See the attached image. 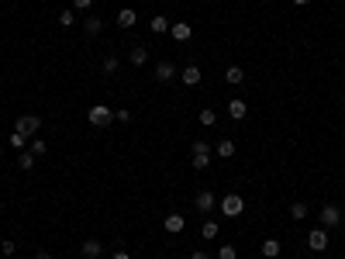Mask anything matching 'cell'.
<instances>
[{"label": "cell", "instance_id": "6da1fadb", "mask_svg": "<svg viewBox=\"0 0 345 259\" xmlns=\"http://www.w3.org/2000/svg\"><path fill=\"white\" fill-rule=\"evenodd\" d=\"M190 149H193V159H190L193 169H207V166H211V145H207L204 139H197Z\"/></svg>", "mask_w": 345, "mask_h": 259}, {"label": "cell", "instance_id": "7a4b0ae2", "mask_svg": "<svg viewBox=\"0 0 345 259\" xmlns=\"http://www.w3.org/2000/svg\"><path fill=\"white\" fill-rule=\"evenodd\" d=\"M111 121H114V111H111L107 104H94V107H90V124H94V128H107Z\"/></svg>", "mask_w": 345, "mask_h": 259}, {"label": "cell", "instance_id": "3957f363", "mask_svg": "<svg viewBox=\"0 0 345 259\" xmlns=\"http://www.w3.org/2000/svg\"><path fill=\"white\" fill-rule=\"evenodd\" d=\"M41 128V121L38 114H21L18 124H14V132H21V135H28V139H35V132Z\"/></svg>", "mask_w": 345, "mask_h": 259}, {"label": "cell", "instance_id": "277c9868", "mask_svg": "<svg viewBox=\"0 0 345 259\" xmlns=\"http://www.w3.org/2000/svg\"><path fill=\"white\" fill-rule=\"evenodd\" d=\"M242 207H245V200L238 197V194H228V197H221V211H225L228 218H238V214H242Z\"/></svg>", "mask_w": 345, "mask_h": 259}, {"label": "cell", "instance_id": "5b68a950", "mask_svg": "<svg viewBox=\"0 0 345 259\" xmlns=\"http://www.w3.org/2000/svg\"><path fill=\"white\" fill-rule=\"evenodd\" d=\"M321 225H325V228H335V225H342V211H338L335 204H325V207H321Z\"/></svg>", "mask_w": 345, "mask_h": 259}, {"label": "cell", "instance_id": "8992f818", "mask_svg": "<svg viewBox=\"0 0 345 259\" xmlns=\"http://www.w3.org/2000/svg\"><path fill=\"white\" fill-rule=\"evenodd\" d=\"M307 245H311L314 252H325V249H328V232H325V228H314V232L307 235Z\"/></svg>", "mask_w": 345, "mask_h": 259}, {"label": "cell", "instance_id": "52a82bcc", "mask_svg": "<svg viewBox=\"0 0 345 259\" xmlns=\"http://www.w3.org/2000/svg\"><path fill=\"white\" fill-rule=\"evenodd\" d=\"M193 204H197V211H204V214H207V211H214V204H218V200H214V194H211V190H200Z\"/></svg>", "mask_w": 345, "mask_h": 259}, {"label": "cell", "instance_id": "ba28073f", "mask_svg": "<svg viewBox=\"0 0 345 259\" xmlns=\"http://www.w3.org/2000/svg\"><path fill=\"white\" fill-rule=\"evenodd\" d=\"M172 76H176V69H172V62H169V59H162L159 66H155V80H159V83H169Z\"/></svg>", "mask_w": 345, "mask_h": 259}, {"label": "cell", "instance_id": "9c48e42d", "mask_svg": "<svg viewBox=\"0 0 345 259\" xmlns=\"http://www.w3.org/2000/svg\"><path fill=\"white\" fill-rule=\"evenodd\" d=\"M169 28H172V38H176V41H190L193 28L187 24V21H176V24H169Z\"/></svg>", "mask_w": 345, "mask_h": 259}, {"label": "cell", "instance_id": "30bf717a", "mask_svg": "<svg viewBox=\"0 0 345 259\" xmlns=\"http://www.w3.org/2000/svg\"><path fill=\"white\" fill-rule=\"evenodd\" d=\"M79 252H83L87 259H97L100 252H104V245H100L97 239H90V242H83V245H79Z\"/></svg>", "mask_w": 345, "mask_h": 259}, {"label": "cell", "instance_id": "8fae6325", "mask_svg": "<svg viewBox=\"0 0 345 259\" xmlns=\"http://www.w3.org/2000/svg\"><path fill=\"white\" fill-rule=\"evenodd\" d=\"M180 80L187 83V87H197V83H200V66H187V69L180 73Z\"/></svg>", "mask_w": 345, "mask_h": 259}, {"label": "cell", "instance_id": "7c38bea8", "mask_svg": "<svg viewBox=\"0 0 345 259\" xmlns=\"http://www.w3.org/2000/svg\"><path fill=\"white\" fill-rule=\"evenodd\" d=\"M245 111H249V107H245V100H238V97L228 100V114H231L235 121H242V118H245Z\"/></svg>", "mask_w": 345, "mask_h": 259}, {"label": "cell", "instance_id": "4fadbf2b", "mask_svg": "<svg viewBox=\"0 0 345 259\" xmlns=\"http://www.w3.org/2000/svg\"><path fill=\"white\" fill-rule=\"evenodd\" d=\"M214 152H218L221 159H231V156H235V142H231V139H221L218 145H214Z\"/></svg>", "mask_w": 345, "mask_h": 259}, {"label": "cell", "instance_id": "5bb4252c", "mask_svg": "<svg viewBox=\"0 0 345 259\" xmlns=\"http://www.w3.org/2000/svg\"><path fill=\"white\" fill-rule=\"evenodd\" d=\"M183 225H187L183 214H166V221H162V228H166V232H183Z\"/></svg>", "mask_w": 345, "mask_h": 259}, {"label": "cell", "instance_id": "9a60e30c", "mask_svg": "<svg viewBox=\"0 0 345 259\" xmlns=\"http://www.w3.org/2000/svg\"><path fill=\"white\" fill-rule=\"evenodd\" d=\"M83 28H87V35L94 38V35H100V31H104V21H100V18H94V14H90V18L83 21Z\"/></svg>", "mask_w": 345, "mask_h": 259}, {"label": "cell", "instance_id": "2e32d148", "mask_svg": "<svg viewBox=\"0 0 345 259\" xmlns=\"http://www.w3.org/2000/svg\"><path fill=\"white\" fill-rule=\"evenodd\" d=\"M128 59H132V66H145V59H149V49H145V45H135Z\"/></svg>", "mask_w": 345, "mask_h": 259}, {"label": "cell", "instance_id": "e0dca14e", "mask_svg": "<svg viewBox=\"0 0 345 259\" xmlns=\"http://www.w3.org/2000/svg\"><path fill=\"white\" fill-rule=\"evenodd\" d=\"M290 218H293V221H304L307 218V204H304V200H293V204H290Z\"/></svg>", "mask_w": 345, "mask_h": 259}, {"label": "cell", "instance_id": "ac0fdd59", "mask_svg": "<svg viewBox=\"0 0 345 259\" xmlns=\"http://www.w3.org/2000/svg\"><path fill=\"white\" fill-rule=\"evenodd\" d=\"M225 80H228L231 87H238V83L245 80V73H242V66H228V73H225Z\"/></svg>", "mask_w": 345, "mask_h": 259}, {"label": "cell", "instance_id": "d6986e66", "mask_svg": "<svg viewBox=\"0 0 345 259\" xmlns=\"http://www.w3.org/2000/svg\"><path fill=\"white\" fill-rule=\"evenodd\" d=\"M135 21H138V18H135V11H132V7H124V11L117 14V24H121V28H132Z\"/></svg>", "mask_w": 345, "mask_h": 259}, {"label": "cell", "instance_id": "ffe728a7", "mask_svg": "<svg viewBox=\"0 0 345 259\" xmlns=\"http://www.w3.org/2000/svg\"><path fill=\"white\" fill-rule=\"evenodd\" d=\"M263 256H266V259L280 256V242H276V239H266V242H263Z\"/></svg>", "mask_w": 345, "mask_h": 259}, {"label": "cell", "instance_id": "44dd1931", "mask_svg": "<svg viewBox=\"0 0 345 259\" xmlns=\"http://www.w3.org/2000/svg\"><path fill=\"white\" fill-rule=\"evenodd\" d=\"M152 31H155V35H162V31H169V18H162V14H155V18H152Z\"/></svg>", "mask_w": 345, "mask_h": 259}, {"label": "cell", "instance_id": "7402d4cb", "mask_svg": "<svg viewBox=\"0 0 345 259\" xmlns=\"http://www.w3.org/2000/svg\"><path fill=\"white\" fill-rule=\"evenodd\" d=\"M28 152H31V156H45V152H49V145H45L41 139H31V149H28Z\"/></svg>", "mask_w": 345, "mask_h": 259}, {"label": "cell", "instance_id": "603a6c76", "mask_svg": "<svg viewBox=\"0 0 345 259\" xmlns=\"http://www.w3.org/2000/svg\"><path fill=\"white\" fill-rule=\"evenodd\" d=\"M18 166H21V169H31V166H35V156H31V152H21V156H18Z\"/></svg>", "mask_w": 345, "mask_h": 259}, {"label": "cell", "instance_id": "cb8c5ba5", "mask_svg": "<svg viewBox=\"0 0 345 259\" xmlns=\"http://www.w3.org/2000/svg\"><path fill=\"white\" fill-rule=\"evenodd\" d=\"M214 121H218V114H214L211 107H204V111H200V124H207V128H211Z\"/></svg>", "mask_w": 345, "mask_h": 259}, {"label": "cell", "instance_id": "d4e9b609", "mask_svg": "<svg viewBox=\"0 0 345 259\" xmlns=\"http://www.w3.org/2000/svg\"><path fill=\"white\" fill-rule=\"evenodd\" d=\"M218 259H238L235 245H221V249H218Z\"/></svg>", "mask_w": 345, "mask_h": 259}, {"label": "cell", "instance_id": "484cf974", "mask_svg": "<svg viewBox=\"0 0 345 259\" xmlns=\"http://www.w3.org/2000/svg\"><path fill=\"white\" fill-rule=\"evenodd\" d=\"M59 21H62V28H69V24H76V14H73V11H62Z\"/></svg>", "mask_w": 345, "mask_h": 259}, {"label": "cell", "instance_id": "4316f807", "mask_svg": "<svg viewBox=\"0 0 345 259\" xmlns=\"http://www.w3.org/2000/svg\"><path fill=\"white\" fill-rule=\"evenodd\" d=\"M200 232H204V239H214V235H218V221H207Z\"/></svg>", "mask_w": 345, "mask_h": 259}, {"label": "cell", "instance_id": "83f0119b", "mask_svg": "<svg viewBox=\"0 0 345 259\" xmlns=\"http://www.w3.org/2000/svg\"><path fill=\"white\" fill-rule=\"evenodd\" d=\"M24 142H28V135H21V132L11 135V145H14V149H24Z\"/></svg>", "mask_w": 345, "mask_h": 259}, {"label": "cell", "instance_id": "f1b7e54d", "mask_svg": "<svg viewBox=\"0 0 345 259\" xmlns=\"http://www.w3.org/2000/svg\"><path fill=\"white\" fill-rule=\"evenodd\" d=\"M114 69H117V59H114V56H107V59H104V73H114Z\"/></svg>", "mask_w": 345, "mask_h": 259}, {"label": "cell", "instance_id": "f546056e", "mask_svg": "<svg viewBox=\"0 0 345 259\" xmlns=\"http://www.w3.org/2000/svg\"><path fill=\"white\" fill-rule=\"evenodd\" d=\"M14 249H18L14 242H4V245H0V256H14Z\"/></svg>", "mask_w": 345, "mask_h": 259}, {"label": "cell", "instance_id": "4dcf8cb0", "mask_svg": "<svg viewBox=\"0 0 345 259\" xmlns=\"http://www.w3.org/2000/svg\"><path fill=\"white\" fill-rule=\"evenodd\" d=\"M90 4H94V0H73V7H76V11H90Z\"/></svg>", "mask_w": 345, "mask_h": 259}, {"label": "cell", "instance_id": "1f68e13d", "mask_svg": "<svg viewBox=\"0 0 345 259\" xmlns=\"http://www.w3.org/2000/svg\"><path fill=\"white\" fill-rule=\"evenodd\" d=\"M190 259H211V256H207V252H200V249H197V252H190Z\"/></svg>", "mask_w": 345, "mask_h": 259}, {"label": "cell", "instance_id": "d6a6232c", "mask_svg": "<svg viewBox=\"0 0 345 259\" xmlns=\"http://www.w3.org/2000/svg\"><path fill=\"white\" fill-rule=\"evenodd\" d=\"M114 259H132V256H128L124 249H117V252H114Z\"/></svg>", "mask_w": 345, "mask_h": 259}, {"label": "cell", "instance_id": "836d02e7", "mask_svg": "<svg viewBox=\"0 0 345 259\" xmlns=\"http://www.w3.org/2000/svg\"><path fill=\"white\" fill-rule=\"evenodd\" d=\"M35 259H52V256H45V252H38V256H35Z\"/></svg>", "mask_w": 345, "mask_h": 259}, {"label": "cell", "instance_id": "e575fe53", "mask_svg": "<svg viewBox=\"0 0 345 259\" xmlns=\"http://www.w3.org/2000/svg\"><path fill=\"white\" fill-rule=\"evenodd\" d=\"M293 4H311V0H293Z\"/></svg>", "mask_w": 345, "mask_h": 259}, {"label": "cell", "instance_id": "d590c367", "mask_svg": "<svg viewBox=\"0 0 345 259\" xmlns=\"http://www.w3.org/2000/svg\"><path fill=\"white\" fill-rule=\"evenodd\" d=\"M0 156H4V149H0Z\"/></svg>", "mask_w": 345, "mask_h": 259}, {"label": "cell", "instance_id": "8d00e7d4", "mask_svg": "<svg viewBox=\"0 0 345 259\" xmlns=\"http://www.w3.org/2000/svg\"><path fill=\"white\" fill-rule=\"evenodd\" d=\"M0 259H4V256H0Z\"/></svg>", "mask_w": 345, "mask_h": 259}]
</instances>
